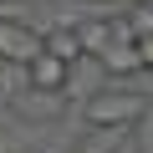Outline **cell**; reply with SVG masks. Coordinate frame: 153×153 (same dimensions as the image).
Masks as SVG:
<instances>
[{
	"label": "cell",
	"instance_id": "cell-1",
	"mask_svg": "<svg viewBox=\"0 0 153 153\" xmlns=\"http://www.w3.org/2000/svg\"><path fill=\"white\" fill-rule=\"evenodd\" d=\"M153 102H148V92H138V87H97L87 102H82V123L87 128H138L143 123V112H148Z\"/></svg>",
	"mask_w": 153,
	"mask_h": 153
},
{
	"label": "cell",
	"instance_id": "cell-2",
	"mask_svg": "<svg viewBox=\"0 0 153 153\" xmlns=\"http://www.w3.org/2000/svg\"><path fill=\"white\" fill-rule=\"evenodd\" d=\"M71 71H76L71 61H61V56H51V51L41 46V51L26 61V87H31V92H51V97H66V92H71Z\"/></svg>",
	"mask_w": 153,
	"mask_h": 153
},
{
	"label": "cell",
	"instance_id": "cell-3",
	"mask_svg": "<svg viewBox=\"0 0 153 153\" xmlns=\"http://www.w3.org/2000/svg\"><path fill=\"white\" fill-rule=\"evenodd\" d=\"M36 51H41V31H31V26H21L16 16H5V10H0V61L26 66Z\"/></svg>",
	"mask_w": 153,
	"mask_h": 153
},
{
	"label": "cell",
	"instance_id": "cell-4",
	"mask_svg": "<svg viewBox=\"0 0 153 153\" xmlns=\"http://www.w3.org/2000/svg\"><path fill=\"white\" fill-rule=\"evenodd\" d=\"M97 66L107 71V76H128V71H143V56H138V41H112L102 56H97Z\"/></svg>",
	"mask_w": 153,
	"mask_h": 153
},
{
	"label": "cell",
	"instance_id": "cell-5",
	"mask_svg": "<svg viewBox=\"0 0 153 153\" xmlns=\"http://www.w3.org/2000/svg\"><path fill=\"white\" fill-rule=\"evenodd\" d=\"M41 46H46L51 56H61V61H71V66H76V61L87 56V51H82V41H76V31H71V26H46V31H41Z\"/></svg>",
	"mask_w": 153,
	"mask_h": 153
},
{
	"label": "cell",
	"instance_id": "cell-6",
	"mask_svg": "<svg viewBox=\"0 0 153 153\" xmlns=\"http://www.w3.org/2000/svg\"><path fill=\"white\" fill-rule=\"evenodd\" d=\"M123 128H87L76 138V153H123Z\"/></svg>",
	"mask_w": 153,
	"mask_h": 153
},
{
	"label": "cell",
	"instance_id": "cell-7",
	"mask_svg": "<svg viewBox=\"0 0 153 153\" xmlns=\"http://www.w3.org/2000/svg\"><path fill=\"white\" fill-rule=\"evenodd\" d=\"M123 21L133 26V36H148L153 31V5H148V0H133V5L123 10Z\"/></svg>",
	"mask_w": 153,
	"mask_h": 153
},
{
	"label": "cell",
	"instance_id": "cell-8",
	"mask_svg": "<svg viewBox=\"0 0 153 153\" xmlns=\"http://www.w3.org/2000/svg\"><path fill=\"white\" fill-rule=\"evenodd\" d=\"M138 56H143V71L153 76V31H148V36H138Z\"/></svg>",
	"mask_w": 153,
	"mask_h": 153
},
{
	"label": "cell",
	"instance_id": "cell-9",
	"mask_svg": "<svg viewBox=\"0 0 153 153\" xmlns=\"http://www.w3.org/2000/svg\"><path fill=\"white\" fill-rule=\"evenodd\" d=\"M0 66H5V61H0Z\"/></svg>",
	"mask_w": 153,
	"mask_h": 153
}]
</instances>
